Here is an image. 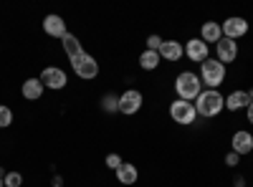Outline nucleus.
Returning <instances> with one entry per match:
<instances>
[{"label": "nucleus", "instance_id": "nucleus-3", "mask_svg": "<svg viewBox=\"0 0 253 187\" xmlns=\"http://www.w3.org/2000/svg\"><path fill=\"white\" fill-rule=\"evenodd\" d=\"M200 81H203V86L208 89H218L223 81H225V66L220 64L218 58H208L200 64Z\"/></svg>", "mask_w": 253, "mask_h": 187}, {"label": "nucleus", "instance_id": "nucleus-24", "mask_svg": "<svg viewBox=\"0 0 253 187\" xmlns=\"http://www.w3.org/2000/svg\"><path fill=\"white\" fill-rule=\"evenodd\" d=\"M162 43H165V40H162L157 33H155V36H147V51H157V53H160Z\"/></svg>", "mask_w": 253, "mask_h": 187}, {"label": "nucleus", "instance_id": "nucleus-28", "mask_svg": "<svg viewBox=\"0 0 253 187\" xmlns=\"http://www.w3.org/2000/svg\"><path fill=\"white\" fill-rule=\"evenodd\" d=\"M246 112H248V121L253 124V104H248V109H246Z\"/></svg>", "mask_w": 253, "mask_h": 187}, {"label": "nucleus", "instance_id": "nucleus-20", "mask_svg": "<svg viewBox=\"0 0 253 187\" xmlns=\"http://www.w3.org/2000/svg\"><path fill=\"white\" fill-rule=\"evenodd\" d=\"M101 109L107 112V114H117L119 112V96L117 94H107L101 99Z\"/></svg>", "mask_w": 253, "mask_h": 187}, {"label": "nucleus", "instance_id": "nucleus-23", "mask_svg": "<svg viewBox=\"0 0 253 187\" xmlns=\"http://www.w3.org/2000/svg\"><path fill=\"white\" fill-rule=\"evenodd\" d=\"M23 185V175L20 172H8L5 175V187H20Z\"/></svg>", "mask_w": 253, "mask_h": 187}, {"label": "nucleus", "instance_id": "nucleus-14", "mask_svg": "<svg viewBox=\"0 0 253 187\" xmlns=\"http://www.w3.org/2000/svg\"><path fill=\"white\" fill-rule=\"evenodd\" d=\"M43 84H41V78H26L23 81V89H20V94H23L26 101H38L41 96H43Z\"/></svg>", "mask_w": 253, "mask_h": 187}, {"label": "nucleus", "instance_id": "nucleus-19", "mask_svg": "<svg viewBox=\"0 0 253 187\" xmlns=\"http://www.w3.org/2000/svg\"><path fill=\"white\" fill-rule=\"evenodd\" d=\"M160 53L157 51H144L142 56H139V66L144 69V71H155L157 66H160Z\"/></svg>", "mask_w": 253, "mask_h": 187}, {"label": "nucleus", "instance_id": "nucleus-21", "mask_svg": "<svg viewBox=\"0 0 253 187\" xmlns=\"http://www.w3.org/2000/svg\"><path fill=\"white\" fill-rule=\"evenodd\" d=\"M13 124V109L5 107V104H0V129H5Z\"/></svg>", "mask_w": 253, "mask_h": 187}, {"label": "nucleus", "instance_id": "nucleus-18", "mask_svg": "<svg viewBox=\"0 0 253 187\" xmlns=\"http://www.w3.org/2000/svg\"><path fill=\"white\" fill-rule=\"evenodd\" d=\"M137 177H139V172H137V167L134 164H129V162H124L122 167L117 170V182H122V185H134L137 182Z\"/></svg>", "mask_w": 253, "mask_h": 187}, {"label": "nucleus", "instance_id": "nucleus-29", "mask_svg": "<svg viewBox=\"0 0 253 187\" xmlns=\"http://www.w3.org/2000/svg\"><path fill=\"white\" fill-rule=\"evenodd\" d=\"M248 101L253 104V89H248Z\"/></svg>", "mask_w": 253, "mask_h": 187}, {"label": "nucleus", "instance_id": "nucleus-26", "mask_svg": "<svg viewBox=\"0 0 253 187\" xmlns=\"http://www.w3.org/2000/svg\"><path fill=\"white\" fill-rule=\"evenodd\" d=\"M53 187H63V177H61V175L53 177Z\"/></svg>", "mask_w": 253, "mask_h": 187}, {"label": "nucleus", "instance_id": "nucleus-11", "mask_svg": "<svg viewBox=\"0 0 253 187\" xmlns=\"http://www.w3.org/2000/svg\"><path fill=\"white\" fill-rule=\"evenodd\" d=\"M43 31H46V36L58 38V40L69 33V31H66V20H63L61 15H56V13H51V15L43 18Z\"/></svg>", "mask_w": 253, "mask_h": 187}, {"label": "nucleus", "instance_id": "nucleus-6", "mask_svg": "<svg viewBox=\"0 0 253 187\" xmlns=\"http://www.w3.org/2000/svg\"><path fill=\"white\" fill-rule=\"evenodd\" d=\"M41 84H43L46 89H53V91H61V89H66V84H69V76H66V71L63 69H58V66H46L43 71H41Z\"/></svg>", "mask_w": 253, "mask_h": 187}, {"label": "nucleus", "instance_id": "nucleus-5", "mask_svg": "<svg viewBox=\"0 0 253 187\" xmlns=\"http://www.w3.org/2000/svg\"><path fill=\"white\" fill-rule=\"evenodd\" d=\"M71 69H74V74H76L79 78L91 81V78L99 76V61H96L94 56H89V53H81L79 58L71 61Z\"/></svg>", "mask_w": 253, "mask_h": 187}, {"label": "nucleus", "instance_id": "nucleus-17", "mask_svg": "<svg viewBox=\"0 0 253 187\" xmlns=\"http://www.w3.org/2000/svg\"><path fill=\"white\" fill-rule=\"evenodd\" d=\"M61 46H63V51H66V56L74 61V58H79L81 53H84V48H81V40L74 36V33H66L61 38Z\"/></svg>", "mask_w": 253, "mask_h": 187}, {"label": "nucleus", "instance_id": "nucleus-2", "mask_svg": "<svg viewBox=\"0 0 253 187\" xmlns=\"http://www.w3.org/2000/svg\"><path fill=\"white\" fill-rule=\"evenodd\" d=\"M175 91H177V99L182 101H195L203 94V81L193 71H182L175 81Z\"/></svg>", "mask_w": 253, "mask_h": 187}, {"label": "nucleus", "instance_id": "nucleus-8", "mask_svg": "<svg viewBox=\"0 0 253 187\" xmlns=\"http://www.w3.org/2000/svg\"><path fill=\"white\" fill-rule=\"evenodd\" d=\"M215 58L220 61L223 66L233 64V61L238 58V40H230V38L223 36L218 43H215Z\"/></svg>", "mask_w": 253, "mask_h": 187}, {"label": "nucleus", "instance_id": "nucleus-1", "mask_svg": "<svg viewBox=\"0 0 253 187\" xmlns=\"http://www.w3.org/2000/svg\"><path fill=\"white\" fill-rule=\"evenodd\" d=\"M193 104H195L198 116L213 119V116H218V114L225 109V96H223L218 89H203V94H200Z\"/></svg>", "mask_w": 253, "mask_h": 187}, {"label": "nucleus", "instance_id": "nucleus-4", "mask_svg": "<svg viewBox=\"0 0 253 187\" xmlns=\"http://www.w3.org/2000/svg\"><path fill=\"white\" fill-rule=\"evenodd\" d=\"M170 116L172 121L182 124V127H190L195 119H198V112H195V104L193 101H182V99H175L170 104Z\"/></svg>", "mask_w": 253, "mask_h": 187}, {"label": "nucleus", "instance_id": "nucleus-13", "mask_svg": "<svg viewBox=\"0 0 253 187\" xmlns=\"http://www.w3.org/2000/svg\"><path fill=\"white\" fill-rule=\"evenodd\" d=\"M185 56V46L180 40H165L162 48H160V58L162 61H180Z\"/></svg>", "mask_w": 253, "mask_h": 187}, {"label": "nucleus", "instance_id": "nucleus-16", "mask_svg": "<svg viewBox=\"0 0 253 187\" xmlns=\"http://www.w3.org/2000/svg\"><path fill=\"white\" fill-rule=\"evenodd\" d=\"M248 91H233V94H228V99H225V109L228 112H241V109H248Z\"/></svg>", "mask_w": 253, "mask_h": 187}, {"label": "nucleus", "instance_id": "nucleus-22", "mask_svg": "<svg viewBox=\"0 0 253 187\" xmlns=\"http://www.w3.org/2000/svg\"><path fill=\"white\" fill-rule=\"evenodd\" d=\"M104 164H107L109 170H114V172H117V170L122 167V164H124V159H122V157H119L117 152H112V154H107V159H104Z\"/></svg>", "mask_w": 253, "mask_h": 187}, {"label": "nucleus", "instance_id": "nucleus-9", "mask_svg": "<svg viewBox=\"0 0 253 187\" xmlns=\"http://www.w3.org/2000/svg\"><path fill=\"white\" fill-rule=\"evenodd\" d=\"M185 56L187 61H193V64H203V61L210 58V51H208V43L200 38H190L185 43Z\"/></svg>", "mask_w": 253, "mask_h": 187}, {"label": "nucleus", "instance_id": "nucleus-25", "mask_svg": "<svg viewBox=\"0 0 253 187\" xmlns=\"http://www.w3.org/2000/svg\"><path fill=\"white\" fill-rule=\"evenodd\" d=\"M238 159H241V157H238L236 152H228V154H225V164H228V167H236Z\"/></svg>", "mask_w": 253, "mask_h": 187}, {"label": "nucleus", "instance_id": "nucleus-15", "mask_svg": "<svg viewBox=\"0 0 253 187\" xmlns=\"http://www.w3.org/2000/svg\"><path fill=\"white\" fill-rule=\"evenodd\" d=\"M223 38V28L220 23H215V20H208V23H203L200 28V40H205V43H218V40Z\"/></svg>", "mask_w": 253, "mask_h": 187}, {"label": "nucleus", "instance_id": "nucleus-30", "mask_svg": "<svg viewBox=\"0 0 253 187\" xmlns=\"http://www.w3.org/2000/svg\"><path fill=\"white\" fill-rule=\"evenodd\" d=\"M0 187H5V180L3 177H0Z\"/></svg>", "mask_w": 253, "mask_h": 187}, {"label": "nucleus", "instance_id": "nucleus-12", "mask_svg": "<svg viewBox=\"0 0 253 187\" xmlns=\"http://www.w3.org/2000/svg\"><path fill=\"white\" fill-rule=\"evenodd\" d=\"M230 144H233V152H236L238 157L251 154V152H253V134H251V132H246V129H241V132H236V134H233Z\"/></svg>", "mask_w": 253, "mask_h": 187}, {"label": "nucleus", "instance_id": "nucleus-10", "mask_svg": "<svg viewBox=\"0 0 253 187\" xmlns=\"http://www.w3.org/2000/svg\"><path fill=\"white\" fill-rule=\"evenodd\" d=\"M220 28H223V36H225V38H230V40H238V38H243V36L248 33V20L236 15V18H228V20H223Z\"/></svg>", "mask_w": 253, "mask_h": 187}, {"label": "nucleus", "instance_id": "nucleus-7", "mask_svg": "<svg viewBox=\"0 0 253 187\" xmlns=\"http://www.w3.org/2000/svg\"><path fill=\"white\" fill-rule=\"evenodd\" d=\"M142 101H144V96H142L139 89H126L124 94H119V112L132 116L142 109Z\"/></svg>", "mask_w": 253, "mask_h": 187}, {"label": "nucleus", "instance_id": "nucleus-27", "mask_svg": "<svg viewBox=\"0 0 253 187\" xmlns=\"http://www.w3.org/2000/svg\"><path fill=\"white\" fill-rule=\"evenodd\" d=\"M233 187H246V180H243V177H236V180H233Z\"/></svg>", "mask_w": 253, "mask_h": 187}]
</instances>
